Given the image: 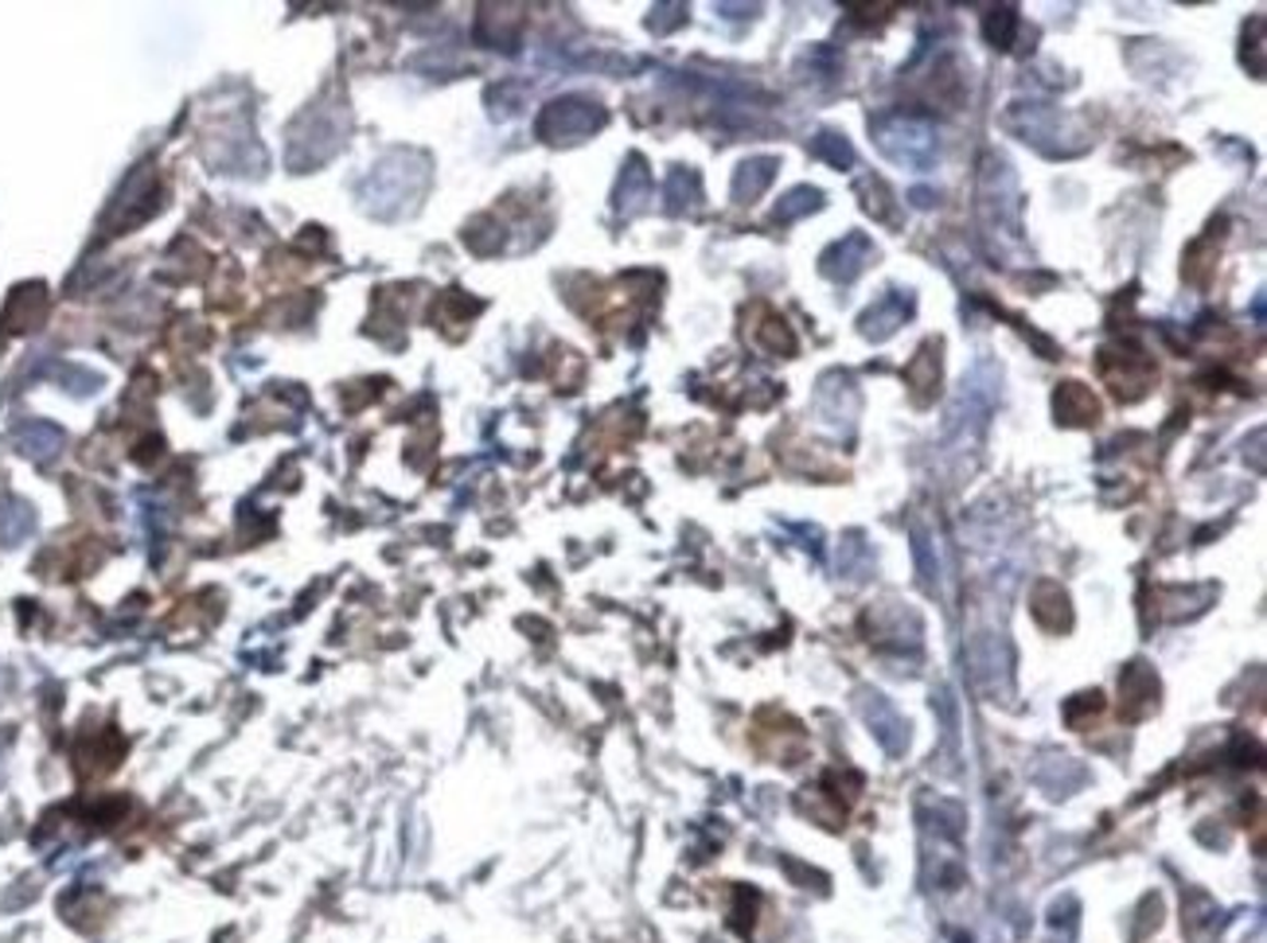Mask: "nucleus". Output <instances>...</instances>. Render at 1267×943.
I'll return each instance as SVG.
<instances>
[{"label":"nucleus","instance_id":"4","mask_svg":"<svg viewBox=\"0 0 1267 943\" xmlns=\"http://www.w3.org/2000/svg\"><path fill=\"white\" fill-rule=\"evenodd\" d=\"M905 321V304H902V296H885V301H877V308H870L867 312V331L870 336H890L893 328H897V324Z\"/></svg>","mask_w":1267,"mask_h":943},{"label":"nucleus","instance_id":"7","mask_svg":"<svg viewBox=\"0 0 1267 943\" xmlns=\"http://www.w3.org/2000/svg\"><path fill=\"white\" fill-rule=\"evenodd\" d=\"M815 152H820V156H827L830 164H850L855 161V152H850V144L842 141V137H835V133H823L820 141H815Z\"/></svg>","mask_w":1267,"mask_h":943},{"label":"nucleus","instance_id":"3","mask_svg":"<svg viewBox=\"0 0 1267 943\" xmlns=\"http://www.w3.org/2000/svg\"><path fill=\"white\" fill-rule=\"evenodd\" d=\"M1057 418L1069 421V426H1089V421L1100 418V401L1080 383H1065L1057 391Z\"/></svg>","mask_w":1267,"mask_h":943},{"label":"nucleus","instance_id":"2","mask_svg":"<svg viewBox=\"0 0 1267 943\" xmlns=\"http://www.w3.org/2000/svg\"><path fill=\"white\" fill-rule=\"evenodd\" d=\"M874 258V246L867 242V234H847L835 249L823 254V273L835 277V281H850L867 269V261Z\"/></svg>","mask_w":1267,"mask_h":943},{"label":"nucleus","instance_id":"5","mask_svg":"<svg viewBox=\"0 0 1267 943\" xmlns=\"http://www.w3.org/2000/svg\"><path fill=\"white\" fill-rule=\"evenodd\" d=\"M772 176H777V161H753V164H745V168H741V176H737V196L745 199V196H757L760 187L765 184H772Z\"/></svg>","mask_w":1267,"mask_h":943},{"label":"nucleus","instance_id":"8","mask_svg":"<svg viewBox=\"0 0 1267 943\" xmlns=\"http://www.w3.org/2000/svg\"><path fill=\"white\" fill-rule=\"evenodd\" d=\"M1014 24H1018L1014 9H999V12H991V20H987V39H991L995 47H1007L1010 27H1014Z\"/></svg>","mask_w":1267,"mask_h":943},{"label":"nucleus","instance_id":"1","mask_svg":"<svg viewBox=\"0 0 1267 943\" xmlns=\"http://www.w3.org/2000/svg\"><path fill=\"white\" fill-rule=\"evenodd\" d=\"M877 144L890 152L893 161L913 164V168H929L937 156V137L925 121L917 117H890L877 125Z\"/></svg>","mask_w":1267,"mask_h":943},{"label":"nucleus","instance_id":"6","mask_svg":"<svg viewBox=\"0 0 1267 943\" xmlns=\"http://www.w3.org/2000/svg\"><path fill=\"white\" fill-rule=\"evenodd\" d=\"M815 207H820V191H815V187H795L792 196L780 199L777 219L780 223H792V219H800L803 211H815Z\"/></svg>","mask_w":1267,"mask_h":943}]
</instances>
